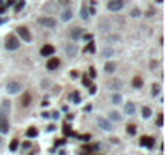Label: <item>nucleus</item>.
<instances>
[{
    "mask_svg": "<svg viewBox=\"0 0 165 155\" xmlns=\"http://www.w3.org/2000/svg\"><path fill=\"white\" fill-rule=\"evenodd\" d=\"M157 2H159V3H162V2H163V0H157Z\"/></svg>",
    "mask_w": 165,
    "mask_h": 155,
    "instance_id": "603ef678",
    "label": "nucleus"
},
{
    "mask_svg": "<svg viewBox=\"0 0 165 155\" xmlns=\"http://www.w3.org/2000/svg\"><path fill=\"white\" fill-rule=\"evenodd\" d=\"M5 8H7V7H3V5H0V15H2L3 11H5Z\"/></svg>",
    "mask_w": 165,
    "mask_h": 155,
    "instance_id": "09e8293b",
    "label": "nucleus"
},
{
    "mask_svg": "<svg viewBox=\"0 0 165 155\" xmlns=\"http://www.w3.org/2000/svg\"><path fill=\"white\" fill-rule=\"evenodd\" d=\"M37 134H39V131H37L36 128H34V126H31V128L26 131V136H28V137H36Z\"/></svg>",
    "mask_w": 165,
    "mask_h": 155,
    "instance_id": "412c9836",
    "label": "nucleus"
},
{
    "mask_svg": "<svg viewBox=\"0 0 165 155\" xmlns=\"http://www.w3.org/2000/svg\"><path fill=\"white\" fill-rule=\"evenodd\" d=\"M3 23H7V18H0V24H3Z\"/></svg>",
    "mask_w": 165,
    "mask_h": 155,
    "instance_id": "8fccbe9b",
    "label": "nucleus"
},
{
    "mask_svg": "<svg viewBox=\"0 0 165 155\" xmlns=\"http://www.w3.org/2000/svg\"><path fill=\"white\" fill-rule=\"evenodd\" d=\"M79 137H81L83 141H89V139H91V136H89V134H83V136H79Z\"/></svg>",
    "mask_w": 165,
    "mask_h": 155,
    "instance_id": "79ce46f5",
    "label": "nucleus"
},
{
    "mask_svg": "<svg viewBox=\"0 0 165 155\" xmlns=\"http://www.w3.org/2000/svg\"><path fill=\"white\" fill-rule=\"evenodd\" d=\"M157 126H163V115L162 113L157 116Z\"/></svg>",
    "mask_w": 165,
    "mask_h": 155,
    "instance_id": "72a5a7b5",
    "label": "nucleus"
},
{
    "mask_svg": "<svg viewBox=\"0 0 165 155\" xmlns=\"http://www.w3.org/2000/svg\"><path fill=\"white\" fill-rule=\"evenodd\" d=\"M81 18H83V20H88V8H86V3L81 5Z\"/></svg>",
    "mask_w": 165,
    "mask_h": 155,
    "instance_id": "a878e982",
    "label": "nucleus"
},
{
    "mask_svg": "<svg viewBox=\"0 0 165 155\" xmlns=\"http://www.w3.org/2000/svg\"><path fill=\"white\" fill-rule=\"evenodd\" d=\"M134 110H136V108H134V103L133 102H128L126 105H125V113H126V115H133Z\"/></svg>",
    "mask_w": 165,
    "mask_h": 155,
    "instance_id": "2eb2a0df",
    "label": "nucleus"
},
{
    "mask_svg": "<svg viewBox=\"0 0 165 155\" xmlns=\"http://www.w3.org/2000/svg\"><path fill=\"white\" fill-rule=\"evenodd\" d=\"M42 118H45V120H49V118H50V113H47V112H44V113H42Z\"/></svg>",
    "mask_w": 165,
    "mask_h": 155,
    "instance_id": "c03bdc74",
    "label": "nucleus"
},
{
    "mask_svg": "<svg viewBox=\"0 0 165 155\" xmlns=\"http://www.w3.org/2000/svg\"><path fill=\"white\" fill-rule=\"evenodd\" d=\"M109 87H112V89H115V90H118L122 87V81H115V83H109Z\"/></svg>",
    "mask_w": 165,
    "mask_h": 155,
    "instance_id": "bb28decb",
    "label": "nucleus"
},
{
    "mask_svg": "<svg viewBox=\"0 0 165 155\" xmlns=\"http://www.w3.org/2000/svg\"><path fill=\"white\" fill-rule=\"evenodd\" d=\"M97 123H99V126H100V128L102 129H104V131H110L112 129V124H110V121H107V120L105 118H97Z\"/></svg>",
    "mask_w": 165,
    "mask_h": 155,
    "instance_id": "9b49d317",
    "label": "nucleus"
},
{
    "mask_svg": "<svg viewBox=\"0 0 165 155\" xmlns=\"http://www.w3.org/2000/svg\"><path fill=\"white\" fill-rule=\"evenodd\" d=\"M52 131H55V124H49L47 126V133H52Z\"/></svg>",
    "mask_w": 165,
    "mask_h": 155,
    "instance_id": "a19ab883",
    "label": "nucleus"
},
{
    "mask_svg": "<svg viewBox=\"0 0 165 155\" xmlns=\"http://www.w3.org/2000/svg\"><path fill=\"white\" fill-rule=\"evenodd\" d=\"M151 115H152V110L149 107H143V116L144 118H151Z\"/></svg>",
    "mask_w": 165,
    "mask_h": 155,
    "instance_id": "393cba45",
    "label": "nucleus"
},
{
    "mask_svg": "<svg viewBox=\"0 0 165 155\" xmlns=\"http://www.w3.org/2000/svg\"><path fill=\"white\" fill-rule=\"evenodd\" d=\"M2 146H3V139L0 137V147H2Z\"/></svg>",
    "mask_w": 165,
    "mask_h": 155,
    "instance_id": "3c124183",
    "label": "nucleus"
},
{
    "mask_svg": "<svg viewBox=\"0 0 165 155\" xmlns=\"http://www.w3.org/2000/svg\"><path fill=\"white\" fill-rule=\"evenodd\" d=\"M109 116H110L112 121H120V120H122V116H120V113H118V112H110Z\"/></svg>",
    "mask_w": 165,
    "mask_h": 155,
    "instance_id": "b1692460",
    "label": "nucleus"
},
{
    "mask_svg": "<svg viewBox=\"0 0 165 155\" xmlns=\"http://www.w3.org/2000/svg\"><path fill=\"white\" fill-rule=\"evenodd\" d=\"M113 54H115V50H113L112 47H105L104 50H102V57H105V58H109V57H113Z\"/></svg>",
    "mask_w": 165,
    "mask_h": 155,
    "instance_id": "a211bd4d",
    "label": "nucleus"
},
{
    "mask_svg": "<svg viewBox=\"0 0 165 155\" xmlns=\"http://www.w3.org/2000/svg\"><path fill=\"white\" fill-rule=\"evenodd\" d=\"M57 2H58L60 5H63V7H68V5H70V2H71V0H57Z\"/></svg>",
    "mask_w": 165,
    "mask_h": 155,
    "instance_id": "c9c22d12",
    "label": "nucleus"
},
{
    "mask_svg": "<svg viewBox=\"0 0 165 155\" xmlns=\"http://www.w3.org/2000/svg\"><path fill=\"white\" fill-rule=\"evenodd\" d=\"M89 76L91 78H96V70H94V68H89Z\"/></svg>",
    "mask_w": 165,
    "mask_h": 155,
    "instance_id": "ea45409f",
    "label": "nucleus"
},
{
    "mask_svg": "<svg viewBox=\"0 0 165 155\" xmlns=\"http://www.w3.org/2000/svg\"><path fill=\"white\" fill-rule=\"evenodd\" d=\"M66 144V139L63 137V139H57L55 141V147H60V146H65Z\"/></svg>",
    "mask_w": 165,
    "mask_h": 155,
    "instance_id": "473e14b6",
    "label": "nucleus"
},
{
    "mask_svg": "<svg viewBox=\"0 0 165 155\" xmlns=\"http://www.w3.org/2000/svg\"><path fill=\"white\" fill-rule=\"evenodd\" d=\"M37 23L44 28H55L57 24V20L54 18V16H41V18L37 20Z\"/></svg>",
    "mask_w": 165,
    "mask_h": 155,
    "instance_id": "7ed1b4c3",
    "label": "nucleus"
},
{
    "mask_svg": "<svg viewBox=\"0 0 165 155\" xmlns=\"http://www.w3.org/2000/svg\"><path fill=\"white\" fill-rule=\"evenodd\" d=\"M70 76H71L73 79H75V78H78V76H79V73H78L76 70H73V71H70Z\"/></svg>",
    "mask_w": 165,
    "mask_h": 155,
    "instance_id": "58836bf2",
    "label": "nucleus"
},
{
    "mask_svg": "<svg viewBox=\"0 0 165 155\" xmlns=\"http://www.w3.org/2000/svg\"><path fill=\"white\" fill-rule=\"evenodd\" d=\"M96 92H97V87H96V86H92V84H91V86H89V94H92V95H94Z\"/></svg>",
    "mask_w": 165,
    "mask_h": 155,
    "instance_id": "e433bc0d",
    "label": "nucleus"
},
{
    "mask_svg": "<svg viewBox=\"0 0 165 155\" xmlns=\"http://www.w3.org/2000/svg\"><path fill=\"white\" fill-rule=\"evenodd\" d=\"M112 102L115 103V105H117V103H120V102H122V95H120V94H113V95H112Z\"/></svg>",
    "mask_w": 165,
    "mask_h": 155,
    "instance_id": "c756f323",
    "label": "nucleus"
},
{
    "mask_svg": "<svg viewBox=\"0 0 165 155\" xmlns=\"http://www.w3.org/2000/svg\"><path fill=\"white\" fill-rule=\"evenodd\" d=\"M58 66H60V60L58 58H55V57H54V58H49V61H47V70L52 71V70H57Z\"/></svg>",
    "mask_w": 165,
    "mask_h": 155,
    "instance_id": "9d476101",
    "label": "nucleus"
},
{
    "mask_svg": "<svg viewBox=\"0 0 165 155\" xmlns=\"http://www.w3.org/2000/svg\"><path fill=\"white\" fill-rule=\"evenodd\" d=\"M70 100H71V102H75V103H79V102H81V95H79L78 90H75V92H71V94H70Z\"/></svg>",
    "mask_w": 165,
    "mask_h": 155,
    "instance_id": "f3484780",
    "label": "nucleus"
},
{
    "mask_svg": "<svg viewBox=\"0 0 165 155\" xmlns=\"http://www.w3.org/2000/svg\"><path fill=\"white\" fill-rule=\"evenodd\" d=\"M21 89H23V86H21V83H18V81H10V83L7 84V92H8V94H18Z\"/></svg>",
    "mask_w": 165,
    "mask_h": 155,
    "instance_id": "423d86ee",
    "label": "nucleus"
},
{
    "mask_svg": "<svg viewBox=\"0 0 165 155\" xmlns=\"http://www.w3.org/2000/svg\"><path fill=\"white\" fill-rule=\"evenodd\" d=\"M83 86H84V87H89V86H91V79L88 78V74H84V76H83Z\"/></svg>",
    "mask_w": 165,
    "mask_h": 155,
    "instance_id": "7c9ffc66",
    "label": "nucleus"
},
{
    "mask_svg": "<svg viewBox=\"0 0 165 155\" xmlns=\"http://www.w3.org/2000/svg\"><path fill=\"white\" fill-rule=\"evenodd\" d=\"M16 149H18V141L15 139V141H11V142H10V150L13 152V150H16Z\"/></svg>",
    "mask_w": 165,
    "mask_h": 155,
    "instance_id": "2f4dec72",
    "label": "nucleus"
},
{
    "mask_svg": "<svg viewBox=\"0 0 165 155\" xmlns=\"http://www.w3.org/2000/svg\"><path fill=\"white\" fill-rule=\"evenodd\" d=\"M63 133H65V136H76L75 131H71L70 124H65V126H63Z\"/></svg>",
    "mask_w": 165,
    "mask_h": 155,
    "instance_id": "5701e85b",
    "label": "nucleus"
},
{
    "mask_svg": "<svg viewBox=\"0 0 165 155\" xmlns=\"http://www.w3.org/2000/svg\"><path fill=\"white\" fill-rule=\"evenodd\" d=\"M84 52H86V54H94V52H96V45H94L92 41L88 42V45L84 47Z\"/></svg>",
    "mask_w": 165,
    "mask_h": 155,
    "instance_id": "6ab92c4d",
    "label": "nucleus"
},
{
    "mask_svg": "<svg viewBox=\"0 0 165 155\" xmlns=\"http://www.w3.org/2000/svg\"><path fill=\"white\" fill-rule=\"evenodd\" d=\"M24 8V0H18V3L15 5V11H20Z\"/></svg>",
    "mask_w": 165,
    "mask_h": 155,
    "instance_id": "c85d7f7f",
    "label": "nucleus"
},
{
    "mask_svg": "<svg viewBox=\"0 0 165 155\" xmlns=\"http://www.w3.org/2000/svg\"><path fill=\"white\" fill-rule=\"evenodd\" d=\"M50 118H55L57 120V118H58V112H54L52 115H50Z\"/></svg>",
    "mask_w": 165,
    "mask_h": 155,
    "instance_id": "a18cd8bd",
    "label": "nucleus"
},
{
    "mask_svg": "<svg viewBox=\"0 0 165 155\" xmlns=\"http://www.w3.org/2000/svg\"><path fill=\"white\" fill-rule=\"evenodd\" d=\"M141 15V11L138 10V8H134L133 11H131V16H134V18H136V16H139Z\"/></svg>",
    "mask_w": 165,
    "mask_h": 155,
    "instance_id": "4c0bfd02",
    "label": "nucleus"
},
{
    "mask_svg": "<svg viewBox=\"0 0 165 155\" xmlns=\"http://www.w3.org/2000/svg\"><path fill=\"white\" fill-rule=\"evenodd\" d=\"M131 84H133V87H134V89H141V87H143V84H144V81H143V78L134 76V78H133V81H131Z\"/></svg>",
    "mask_w": 165,
    "mask_h": 155,
    "instance_id": "ddd939ff",
    "label": "nucleus"
},
{
    "mask_svg": "<svg viewBox=\"0 0 165 155\" xmlns=\"http://www.w3.org/2000/svg\"><path fill=\"white\" fill-rule=\"evenodd\" d=\"M115 70H117V65H115V63H112V61H107V63H105V71H107V73H113Z\"/></svg>",
    "mask_w": 165,
    "mask_h": 155,
    "instance_id": "aec40b11",
    "label": "nucleus"
},
{
    "mask_svg": "<svg viewBox=\"0 0 165 155\" xmlns=\"http://www.w3.org/2000/svg\"><path fill=\"white\" fill-rule=\"evenodd\" d=\"M159 92H160V84L154 83V84L151 86V94H152V95H157Z\"/></svg>",
    "mask_w": 165,
    "mask_h": 155,
    "instance_id": "4be33fe9",
    "label": "nucleus"
},
{
    "mask_svg": "<svg viewBox=\"0 0 165 155\" xmlns=\"http://www.w3.org/2000/svg\"><path fill=\"white\" fill-rule=\"evenodd\" d=\"M123 7H125V0H110L107 3V8L110 11H120Z\"/></svg>",
    "mask_w": 165,
    "mask_h": 155,
    "instance_id": "39448f33",
    "label": "nucleus"
},
{
    "mask_svg": "<svg viewBox=\"0 0 165 155\" xmlns=\"http://www.w3.org/2000/svg\"><path fill=\"white\" fill-rule=\"evenodd\" d=\"M139 142H141V146H144V147H147V149H152L156 146V139L152 136H143L139 139Z\"/></svg>",
    "mask_w": 165,
    "mask_h": 155,
    "instance_id": "0eeeda50",
    "label": "nucleus"
},
{
    "mask_svg": "<svg viewBox=\"0 0 165 155\" xmlns=\"http://www.w3.org/2000/svg\"><path fill=\"white\" fill-rule=\"evenodd\" d=\"M54 54H55V47H54V45H50V44H45L44 47L41 49V55L42 57H50Z\"/></svg>",
    "mask_w": 165,
    "mask_h": 155,
    "instance_id": "6e6552de",
    "label": "nucleus"
},
{
    "mask_svg": "<svg viewBox=\"0 0 165 155\" xmlns=\"http://www.w3.org/2000/svg\"><path fill=\"white\" fill-rule=\"evenodd\" d=\"M8 115L10 113L0 110V133H2V134L8 133V129H10V126H8Z\"/></svg>",
    "mask_w": 165,
    "mask_h": 155,
    "instance_id": "f03ea898",
    "label": "nucleus"
},
{
    "mask_svg": "<svg viewBox=\"0 0 165 155\" xmlns=\"http://www.w3.org/2000/svg\"><path fill=\"white\" fill-rule=\"evenodd\" d=\"M81 36H83L81 28H73V29H70V39H73V41H79Z\"/></svg>",
    "mask_w": 165,
    "mask_h": 155,
    "instance_id": "1a4fd4ad",
    "label": "nucleus"
},
{
    "mask_svg": "<svg viewBox=\"0 0 165 155\" xmlns=\"http://www.w3.org/2000/svg\"><path fill=\"white\" fill-rule=\"evenodd\" d=\"M29 103H31V94L24 92L21 97V107H29Z\"/></svg>",
    "mask_w": 165,
    "mask_h": 155,
    "instance_id": "4468645a",
    "label": "nucleus"
},
{
    "mask_svg": "<svg viewBox=\"0 0 165 155\" xmlns=\"http://www.w3.org/2000/svg\"><path fill=\"white\" fill-rule=\"evenodd\" d=\"M81 39H83V41H86V42H89V41H92V34H84Z\"/></svg>",
    "mask_w": 165,
    "mask_h": 155,
    "instance_id": "f704fd0d",
    "label": "nucleus"
},
{
    "mask_svg": "<svg viewBox=\"0 0 165 155\" xmlns=\"http://www.w3.org/2000/svg\"><path fill=\"white\" fill-rule=\"evenodd\" d=\"M16 34H18V36H20L24 42H31V41H32L31 32H29V29H28L26 26H20L18 29H16Z\"/></svg>",
    "mask_w": 165,
    "mask_h": 155,
    "instance_id": "20e7f679",
    "label": "nucleus"
},
{
    "mask_svg": "<svg viewBox=\"0 0 165 155\" xmlns=\"http://www.w3.org/2000/svg\"><path fill=\"white\" fill-rule=\"evenodd\" d=\"M91 110H92V107H91V105H86V107H84V112H91Z\"/></svg>",
    "mask_w": 165,
    "mask_h": 155,
    "instance_id": "de8ad7c7",
    "label": "nucleus"
},
{
    "mask_svg": "<svg viewBox=\"0 0 165 155\" xmlns=\"http://www.w3.org/2000/svg\"><path fill=\"white\" fill-rule=\"evenodd\" d=\"M73 18V11L71 10H65L63 13H62V21H70Z\"/></svg>",
    "mask_w": 165,
    "mask_h": 155,
    "instance_id": "dca6fc26",
    "label": "nucleus"
},
{
    "mask_svg": "<svg viewBox=\"0 0 165 155\" xmlns=\"http://www.w3.org/2000/svg\"><path fill=\"white\" fill-rule=\"evenodd\" d=\"M65 50H66V55H68V57H75L76 52H78V49H76L75 44H68L66 47H65Z\"/></svg>",
    "mask_w": 165,
    "mask_h": 155,
    "instance_id": "f8f14e48",
    "label": "nucleus"
},
{
    "mask_svg": "<svg viewBox=\"0 0 165 155\" xmlns=\"http://www.w3.org/2000/svg\"><path fill=\"white\" fill-rule=\"evenodd\" d=\"M23 147H24V149H29V147H31V142L24 141V142H23Z\"/></svg>",
    "mask_w": 165,
    "mask_h": 155,
    "instance_id": "37998d69",
    "label": "nucleus"
},
{
    "mask_svg": "<svg viewBox=\"0 0 165 155\" xmlns=\"http://www.w3.org/2000/svg\"><path fill=\"white\" fill-rule=\"evenodd\" d=\"M11 5H15V0H7V7H11Z\"/></svg>",
    "mask_w": 165,
    "mask_h": 155,
    "instance_id": "49530a36",
    "label": "nucleus"
},
{
    "mask_svg": "<svg viewBox=\"0 0 165 155\" xmlns=\"http://www.w3.org/2000/svg\"><path fill=\"white\" fill-rule=\"evenodd\" d=\"M20 47V39L15 36V34H8L7 39H5V49L7 50H16Z\"/></svg>",
    "mask_w": 165,
    "mask_h": 155,
    "instance_id": "f257e3e1",
    "label": "nucleus"
},
{
    "mask_svg": "<svg viewBox=\"0 0 165 155\" xmlns=\"http://www.w3.org/2000/svg\"><path fill=\"white\" fill-rule=\"evenodd\" d=\"M126 131H128V134L134 136V134H136V126H134V124H128V126H126Z\"/></svg>",
    "mask_w": 165,
    "mask_h": 155,
    "instance_id": "cd10ccee",
    "label": "nucleus"
}]
</instances>
